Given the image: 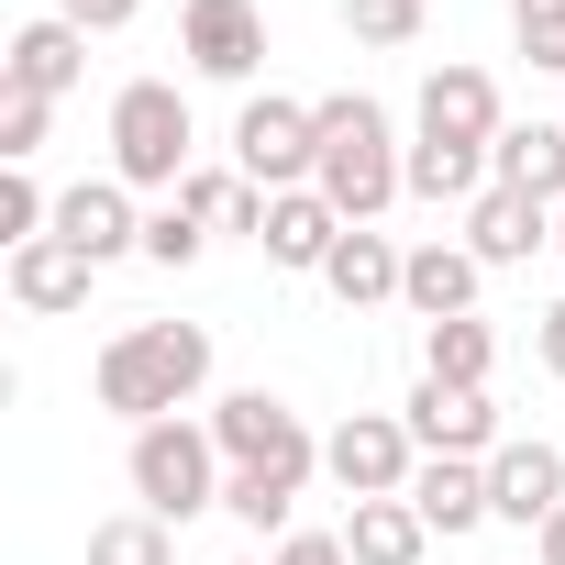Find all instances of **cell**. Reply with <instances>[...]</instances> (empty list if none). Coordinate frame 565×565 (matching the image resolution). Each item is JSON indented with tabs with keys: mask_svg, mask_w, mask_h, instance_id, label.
Masks as SVG:
<instances>
[{
	"mask_svg": "<svg viewBox=\"0 0 565 565\" xmlns=\"http://www.w3.org/2000/svg\"><path fill=\"white\" fill-rule=\"evenodd\" d=\"M89 277H100V266H89L78 244H56V233H45V244H12V300H23L34 322L89 311Z\"/></svg>",
	"mask_w": 565,
	"mask_h": 565,
	"instance_id": "2e32d148",
	"label": "cell"
},
{
	"mask_svg": "<svg viewBox=\"0 0 565 565\" xmlns=\"http://www.w3.org/2000/svg\"><path fill=\"white\" fill-rule=\"evenodd\" d=\"M333 244H344V211H333L322 189H277V200H266V266L322 277V266H333Z\"/></svg>",
	"mask_w": 565,
	"mask_h": 565,
	"instance_id": "9a60e30c",
	"label": "cell"
},
{
	"mask_svg": "<svg viewBox=\"0 0 565 565\" xmlns=\"http://www.w3.org/2000/svg\"><path fill=\"white\" fill-rule=\"evenodd\" d=\"M178 56H189L200 78L244 89V78L266 67V12H255V0H189V12H178Z\"/></svg>",
	"mask_w": 565,
	"mask_h": 565,
	"instance_id": "ba28073f",
	"label": "cell"
},
{
	"mask_svg": "<svg viewBox=\"0 0 565 565\" xmlns=\"http://www.w3.org/2000/svg\"><path fill=\"white\" fill-rule=\"evenodd\" d=\"M56 244H78L89 266L145 255V211H134V189H122V178H78V189H56Z\"/></svg>",
	"mask_w": 565,
	"mask_h": 565,
	"instance_id": "30bf717a",
	"label": "cell"
},
{
	"mask_svg": "<svg viewBox=\"0 0 565 565\" xmlns=\"http://www.w3.org/2000/svg\"><path fill=\"white\" fill-rule=\"evenodd\" d=\"M233 167H244L266 200H277V189H311V167H322V111L255 89V100L233 111Z\"/></svg>",
	"mask_w": 565,
	"mask_h": 565,
	"instance_id": "5b68a950",
	"label": "cell"
},
{
	"mask_svg": "<svg viewBox=\"0 0 565 565\" xmlns=\"http://www.w3.org/2000/svg\"><path fill=\"white\" fill-rule=\"evenodd\" d=\"M122 477H134V510H156V521H200V510H222V444H211V422H145L134 433V455H122Z\"/></svg>",
	"mask_w": 565,
	"mask_h": 565,
	"instance_id": "3957f363",
	"label": "cell"
},
{
	"mask_svg": "<svg viewBox=\"0 0 565 565\" xmlns=\"http://www.w3.org/2000/svg\"><path fill=\"white\" fill-rule=\"evenodd\" d=\"M89 565H178V521L111 510V521H89Z\"/></svg>",
	"mask_w": 565,
	"mask_h": 565,
	"instance_id": "484cf974",
	"label": "cell"
},
{
	"mask_svg": "<svg viewBox=\"0 0 565 565\" xmlns=\"http://www.w3.org/2000/svg\"><path fill=\"white\" fill-rule=\"evenodd\" d=\"M89 388H100V411L134 422V433H145V422H178V411L211 388V333H200V322H134V333L100 344Z\"/></svg>",
	"mask_w": 565,
	"mask_h": 565,
	"instance_id": "6da1fadb",
	"label": "cell"
},
{
	"mask_svg": "<svg viewBox=\"0 0 565 565\" xmlns=\"http://www.w3.org/2000/svg\"><path fill=\"white\" fill-rule=\"evenodd\" d=\"M477 277H488V266L433 233V244H411V266H399V311H411V322H466V311H477Z\"/></svg>",
	"mask_w": 565,
	"mask_h": 565,
	"instance_id": "5bb4252c",
	"label": "cell"
},
{
	"mask_svg": "<svg viewBox=\"0 0 565 565\" xmlns=\"http://www.w3.org/2000/svg\"><path fill=\"white\" fill-rule=\"evenodd\" d=\"M422 134H433V145H477V156H488V145L510 134L499 78H488V67H433V78H422Z\"/></svg>",
	"mask_w": 565,
	"mask_h": 565,
	"instance_id": "8fae6325",
	"label": "cell"
},
{
	"mask_svg": "<svg viewBox=\"0 0 565 565\" xmlns=\"http://www.w3.org/2000/svg\"><path fill=\"white\" fill-rule=\"evenodd\" d=\"M399 244L377 233V222H344V244H333V266H322V289L344 300V311H377V300H399Z\"/></svg>",
	"mask_w": 565,
	"mask_h": 565,
	"instance_id": "ac0fdd59",
	"label": "cell"
},
{
	"mask_svg": "<svg viewBox=\"0 0 565 565\" xmlns=\"http://www.w3.org/2000/svg\"><path fill=\"white\" fill-rule=\"evenodd\" d=\"M56 12H67V23H78V34H122V23H134V12H145V0H56Z\"/></svg>",
	"mask_w": 565,
	"mask_h": 565,
	"instance_id": "d6a6232c",
	"label": "cell"
},
{
	"mask_svg": "<svg viewBox=\"0 0 565 565\" xmlns=\"http://www.w3.org/2000/svg\"><path fill=\"white\" fill-rule=\"evenodd\" d=\"M554 510H565V455H554V444H499V455H488V521L543 532Z\"/></svg>",
	"mask_w": 565,
	"mask_h": 565,
	"instance_id": "7c38bea8",
	"label": "cell"
},
{
	"mask_svg": "<svg viewBox=\"0 0 565 565\" xmlns=\"http://www.w3.org/2000/svg\"><path fill=\"white\" fill-rule=\"evenodd\" d=\"M266 565H355V554H344V532H289Z\"/></svg>",
	"mask_w": 565,
	"mask_h": 565,
	"instance_id": "1f68e13d",
	"label": "cell"
},
{
	"mask_svg": "<svg viewBox=\"0 0 565 565\" xmlns=\"http://www.w3.org/2000/svg\"><path fill=\"white\" fill-rule=\"evenodd\" d=\"M189 100H178V78H122L111 89V178L122 189H189Z\"/></svg>",
	"mask_w": 565,
	"mask_h": 565,
	"instance_id": "277c9868",
	"label": "cell"
},
{
	"mask_svg": "<svg viewBox=\"0 0 565 565\" xmlns=\"http://www.w3.org/2000/svg\"><path fill=\"white\" fill-rule=\"evenodd\" d=\"M532 355H543V377H565V300L532 322Z\"/></svg>",
	"mask_w": 565,
	"mask_h": 565,
	"instance_id": "836d02e7",
	"label": "cell"
},
{
	"mask_svg": "<svg viewBox=\"0 0 565 565\" xmlns=\"http://www.w3.org/2000/svg\"><path fill=\"white\" fill-rule=\"evenodd\" d=\"M488 366H499V333L466 311V322H422V377H444V388H488Z\"/></svg>",
	"mask_w": 565,
	"mask_h": 565,
	"instance_id": "d4e9b609",
	"label": "cell"
},
{
	"mask_svg": "<svg viewBox=\"0 0 565 565\" xmlns=\"http://www.w3.org/2000/svg\"><path fill=\"white\" fill-rule=\"evenodd\" d=\"M56 233V200L34 167H0V244H45Z\"/></svg>",
	"mask_w": 565,
	"mask_h": 565,
	"instance_id": "4316f807",
	"label": "cell"
},
{
	"mask_svg": "<svg viewBox=\"0 0 565 565\" xmlns=\"http://www.w3.org/2000/svg\"><path fill=\"white\" fill-rule=\"evenodd\" d=\"M488 167H499V189H532L543 211H565V122H510L488 145Z\"/></svg>",
	"mask_w": 565,
	"mask_h": 565,
	"instance_id": "44dd1931",
	"label": "cell"
},
{
	"mask_svg": "<svg viewBox=\"0 0 565 565\" xmlns=\"http://www.w3.org/2000/svg\"><path fill=\"white\" fill-rule=\"evenodd\" d=\"M178 200H189L211 233H255V244H266V189H255L244 167H189V189H178Z\"/></svg>",
	"mask_w": 565,
	"mask_h": 565,
	"instance_id": "cb8c5ba5",
	"label": "cell"
},
{
	"mask_svg": "<svg viewBox=\"0 0 565 565\" xmlns=\"http://www.w3.org/2000/svg\"><path fill=\"white\" fill-rule=\"evenodd\" d=\"M554 255H565V211H554Z\"/></svg>",
	"mask_w": 565,
	"mask_h": 565,
	"instance_id": "d590c367",
	"label": "cell"
},
{
	"mask_svg": "<svg viewBox=\"0 0 565 565\" xmlns=\"http://www.w3.org/2000/svg\"><path fill=\"white\" fill-rule=\"evenodd\" d=\"M45 122H56V100L0 89V167H34V156H45Z\"/></svg>",
	"mask_w": 565,
	"mask_h": 565,
	"instance_id": "f1b7e54d",
	"label": "cell"
},
{
	"mask_svg": "<svg viewBox=\"0 0 565 565\" xmlns=\"http://www.w3.org/2000/svg\"><path fill=\"white\" fill-rule=\"evenodd\" d=\"M510 34L543 78H565V0H510Z\"/></svg>",
	"mask_w": 565,
	"mask_h": 565,
	"instance_id": "f546056e",
	"label": "cell"
},
{
	"mask_svg": "<svg viewBox=\"0 0 565 565\" xmlns=\"http://www.w3.org/2000/svg\"><path fill=\"white\" fill-rule=\"evenodd\" d=\"M200 244H211V222H200L189 200H167V211H145V266H200Z\"/></svg>",
	"mask_w": 565,
	"mask_h": 565,
	"instance_id": "83f0119b",
	"label": "cell"
},
{
	"mask_svg": "<svg viewBox=\"0 0 565 565\" xmlns=\"http://www.w3.org/2000/svg\"><path fill=\"white\" fill-rule=\"evenodd\" d=\"M344 554L355 565H433V521L411 499H355L344 510Z\"/></svg>",
	"mask_w": 565,
	"mask_h": 565,
	"instance_id": "d6986e66",
	"label": "cell"
},
{
	"mask_svg": "<svg viewBox=\"0 0 565 565\" xmlns=\"http://www.w3.org/2000/svg\"><path fill=\"white\" fill-rule=\"evenodd\" d=\"M311 111H322V167H311V189H322L344 222L399 211V200H411V145L388 134V100L333 89V100H311Z\"/></svg>",
	"mask_w": 565,
	"mask_h": 565,
	"instance_id": "7a4b0ae2",
	"label": "cell"
},
{
	"mask_svg": "<svg viewBox=\"0 0 565 565\" xmlns=\"http://www.w3.org/2000/svg\"><path fill=\"white\" fill-rule=\"evenodd\" d=\"M532 244H554V211H543L532 189H488V200L466 211V255H477V266H532Z\"/></svg>",
	"mask_w": 565,
	"mask_h": 565,
	"instance_id": "e0dca14e",
	"label": "cell"
},
{
	"mask_svg": "<svg viewBox=\"0 0 565 565\" xmlns=\"http://www.w3.org/2000/svg\"><path fill=\"white\" fill-rule=\"evenodd\" d=\"M355 45H422V0H344Z\"/></svg>",
	"mask_w": 565,
	"mask_h": 565,
	"instance_id": "4dcf8cb0",
	"label": "cell"
},
{
	"mask_svg": "<svg viewBox=\"0 0 565 565\" xmlns=\"http://www.w3.org/2000/svg\"><path fill=\"white\" fill-rule=\"evenodd\" d=\"M78 78H89V34H78L67 12L23 23V34H12V56H0V89H34V100H67Z\"/></svg>",
	"mask_w": 565,
	"mask_h": 565,
	"instance_id": "4fadbf2b",
	"label": "cell"
},
{
	"mask_svg": "<svg viewBox=\"0 0 565 565\" xmlns=\"http://www.w3.org/2000/svg\"><path fill=\"white\" fill-rule=\"evenodd\" d=\"M532 565H565V510H554V521L532 532Z\"/></svg>",
	"mask_w": 565,
	"mask_h": 565,
	"instance_id": "e575fe53",
	"label": "cell"
},
{
	"mask_svg": "<svg viewBox=\"0 0 565 565\" xmlns=\"http://www.w3.org/2000/svg\"><path fill=\"white\" fill-rule=\"evenodd\" d=\"M399 422H411L422 455H466V466H488V455L510 444V433H499V399H488V388H444V377H422Z\"/></svg>",
	"mask_w": 565,
	"mask_h": 565,
	"instance_id": "9c48e42d",
	"label": "cell"
},
{
	"mask_svg": "<svg viewBox=\"0 0 565 565\" xmlns=\"http://www.w3.org/2000/svg\"><path fill=\"white\" fill-rule=\"evenodd\" d=\"M233 565H255V554H233Z\"/></svg>",
	"mask_w": 565,
	"mask_h": 565,
	"instance_id": "8d00e7d4",
	"label": "cell"
},
{
	"mask_svg": "<svg viewBox=\"0 0 565 565\" xmlns=\"http://www.w3.org/2000/svg\"><path fill=\"white\" fill-rule=\"evenodd\" d=\"M322 477H333L344 499H411L422 444H411V422H399V411H344V422L322 433Z\"/></svg>",
	"mask_w": 565,
	"mask_h": 565,
	"instance_id": "8992f818",
	"label": "cell"
},
{
	"mask_svg": "<svg viewBox=\"0 0 565 565\" xmlns=\"http://www.w3.org/2000/svg\"><path fill=\"white\" fill-rule=\"evenodd\" d=\"M488 189H499V167H488L477 145H433V134L411 145V200H433V211H477Z\"/></svg>",
	"mask_w": 565,
	"mask_h": 565,
	"instance_id": "7402d4cb",
	"label": "cell"
},
{
	"mask_svg": "<svg viewBox=\"0 0 565 565\" xmlns=\"http://www.w3.org/2000/svg\"><path fill=\"white\" fill-rule=\"evenodd\" d=\"M211 444L222 466H289V477H322V433L289 411V399H266V388H233L211 411Z\"/></svg>",
	"mask_w": 565,
	"mask_h": 565,
	"instance_id": "52a82bcc",
	"label": "cell"
},
{
	"mask_svg": "<svg viewBox=\"0 0 565 565\" xmlns=\"http://www.w3.org/2000/svg\"><path fill=\"white\" fill-rule=\"evenodd\" d=\"M411 510H422L444 543H455V532H477V521H488V466H466V455H422Z\"/></svg>",
	"mask_w": 565,
	"mask_h": 565,
	"instance_id": "ffe728a7",
	"label": "cell"
},
{
	"mask_svg": "<svg viewBox=\"0 0 565 565\" xmlns=\"http://www.w3.org/2000/svg\"><path fill=\"white\" fill-rule=\"evenodd\" d=\"M300 488H311V477H289V466H233V477H222V510H233L244 532H266V543H289Z\"/></svg>",
	"mask_w": 565,
	"mask_h": 565,
	"instance_id": "603a6c76",
	"label": "cell"
}]
</instances>
